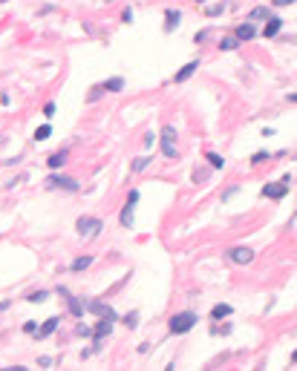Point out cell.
Returning a JSON list of instances; mask_svg holds the SVG:
<instances>
[{"label": "cell", "mask_w": 297, "mask_h": 371, "mask_svg": "<svg viewBox=\"0 0 297 371\" xmlns=\"http://www.w3.org/2000/svg\"><path fill=\"white\" fill-rule=\"evenodd\" d=\"M197 322H199L197 311H179V314H173V316H170L167 328H170V334H188Z\"/></svg>", "instance_id": "cell-1"}, {"label": "cell", "mask_w": 297, "mask_h": 371, "mask_svg": "<svg viewBox=\"0 0 297 371\" xmlns=\"http://www.w3.org/2000/svg\"><path fill=\"white\" fill-rule=\"evenodd\" d=\"M75 230H78V236L90 239V236H99V230H104V222L96 216H81L75 222Z\"/></svg>", "instance_id": "cell-2"}, {"label": "cell", "mask_w": 297, "mask_h": 371, "mask_svg": "<svg viewBox=\"0 0 297 371\" xmlns=\"http://www.w3.org/2000/svg\"><path fill=\"white\" fill-rule=\"evenodd\" d=\"M162 153H165L167 158H176V155H179V150H176V130H173L170 124L162 130Z\"/></svg>", "instance_id": "cell-3"}, {"label": "cell", "mask_w": 297, "mask_h": 371, "mask_svg": "<svg viewBox=\"0 0 297 371\" xmlns=\"http://www.w3.org/2000/svg\"><path fill=\"white\" fill-rule=\"evenodd\" d=\"M46 187H52V190H69V193H75V190H78V182H75V179H69V176H58V173H55V176H49V179H46Z\"/></svg>", "instance_id": "cell-4"}, {"label": "cell", "mask_w": 297, "mask_h": 371, "mask_svg": "<svg viewBox=\"0 0 297 371\" xmlns=\"http://www.w3.org/2000/svg\"><path fill=\"white\" fill-rule=\"evenodd\" d=\"M113 322H116V319H104V316L99 319V325H96V331H93V337H96V340H93V351H99V348H101V340H104V337H110Z\"/></svg>", "instance_id": "cell-5"}, {"label": "cell", "mask_w": 297, "mask_h": 371, "mask_svg": "<svg viewBox=\"0 0 297 371\" xmlns=\"http://www.w3.org/2000/svg\"><path fill=\"white\" fill-rule=\"evenodd\" d=\"M84 311H93L96 316H104V319H116V311L110 308L107 302H101V299H90V302L84 305Z\"/></svg>", "instance_id": "cell-6"}, {"label": "cell", "mask_w": 297, "mask_h": 371, "mask_svg": "<svg viewBox=\"0 0 297 371\" xmlns=\"http://www.w3.org/2000/svg\"><path fill=\"white\" fill-rule=\"evenodd\" d=\"M228 256H231V262H237V265H248L254 259V250L251 247H234V250H228Z\"/></svg>", "instance_id": "cell-7"}, {"label": "cell", "mask_w": 297, "mask_h": 371, "mask_svg": "<svg viewBox=\"0 0 297 371\" xmlns=\"http://www.w3.org/2000/svg\"><path fill=\"white\" fill-rule=\"evenodd\" d=\"M286 193H289V185H283V182H274V185H265L263 187L265 199H283Z\"/></svg>", "instance_id": "cell-8"}, {"label": "cell", "mask_w": 297, "mask_h": 371, "mask_svg": "<svg viewBox=\"0 0 297 371\" xmlns=\"http://www.w3.org/2000/svg\"><path fill=\"white\" fill-rule=\"evenodd\" d=\"M58 294L66 297V302H69V314H72V316H81V314H84V305H81V302H78V299H75L66 288H58Z\"/></svg>", "instance_id": "cell-9"}, {"label": "cell", "mask_w": 297, "mask_h": 371, "mask_svg": "<svg viewBox=\"0 0 297 371\" xmlns=\"http://www.w3.org/2000/svg\"><path fill=\"white\" fill-rule=\"evenodd\" d=\"M197 69H199V61H191V63H185V66H182V69H179V72L173 75V81H176V84H182V81H188V78H191V75H194Z\"/></svg>", "instance_id": "cell-10"}, {"label": "cell", "mask_w": 297, "mask_h": 371, "mask_svg": "<svg viewBox=\"0 0 297 371\" xmlns=\"http://www.w3.org/2000/svg\"><path fill=\"white\" fill-rule=\"evenodd\" d=\"M280 29H283V20L271 15V18L265 20V26H263V37H274V35H277Z\"/></svg>", "instance_id": "cell-11"}, {"label": "cell", "mask_w": 297, "mask_h": 371, "mask_svg": "<svg viewBox=\"0 0 297 371\" xmlns=\"http://www.w3.org/2000/svg\"><path fill=\"white\" fill-rule=\"evenodd\" d=\"M58 325H61V316H49V319H46V322L38 328V337H40V340H43V337H49V334H52Z\"/></svg>", "instance_id": "cell-12"}, {"label": "cell", "mask_w": 297, "mask_h": 371, "mask_svg": "<svg viewBox=\"0 0 297 371\" xmlns=\"http://www.w3.org/2000/svg\"><path fill=\"white\" fill-rule=\"evenodd\" d=\"M133 207H136V202L127 199V204L121 207V213H119V222L124 224V227H133Z\"/></svg>", "instance_id": "cell-13"}, {"label": "cell", "mask_w": 297, "mask_h": 371, "mask_svg": "<svg viewBox=\"0 0 297 371\" xmlns=\"http://www.w3.org/2000/svg\"><path fill=\"white\" fill-rule=\"evenodd\" d=\"M179 20H182V15H179L176 9H167L165 12V32H173L179 26Z\"/></svg>", "instance_id": "cell-14"}, {"label": "cell", "mask_w": 297, "mask_h": 371, "mask_svg": "<svg viewBox=\"0 0 297 371\" xmlns=\"http://www.w3.org/2000/svg\"><path fill=\"white\" fill-rule=\"evenodd\" d=\"M254 35H257V29H254V23L248 20V23H242V26L237 29V35H234V37H237V40H251Z\"/></svg>", "instance_id": "cell-15"}, {"label": "cell", "mask_w": 297, "mask_h": 371, "mask_svg": "<svg viewBox=\"0 0 297 371\" xmlns=\"http://www.w3.org/2000/svg\"><path fill=\"white\" fill-rule=\"evenodd\" d=\"M268 18H271V9L268 6H254L248 12V20H268Z\"/></svg>", "instance_id": "cell-16"}, {"label": "cell", "mask_w": 297, "mask_h": 371, "mask_svg": "<svg viewBox=\"0 0 297 371\" xmlns=\"http://www.w3.org/2000/svg\"><path fill=\"white\" fill-rule=\"evenodd\" d=\"M46 164L52 167V170H58V167H64L66 164V150H58V153H52L49 158H46Z\"/></svg>", "instance_id": "cell-17"}, {"label": "cell", "mask_w": 297, "mask_h": 371, "mask_svg": "<svg viewBox=\"0 0 297 371\" xmlns=\"http://www.w3.org/2000/svg\"><path fill=\"white\" fill-rule=\"evenodd\" d=\"M101 87H104V93H121V90H124V78H110V81H104Z\"/></svg>", "instance_id": "cell-18"}, {"label": "cell", "mask_w": 297, "mask_h": 371, "mask_svg": "<svg viewBox=\"0 0 297 371\" xmlns=\"http://www.w3.org/2000/svg\"><path fill=\"white\" fill-rule=\"evenodd\" d=\"M231 314H234L231 305H214V308H211V316H214V319H225V316H231Z\"/></svg>", "instance_id": "cell-19"}, {"label": "cell", "mask_w": 297, "mask_h": 371, "mask_svg": "<svg viewBox=\"0 0 297 371\" xmlns=\"http://www.w3.org/2000/svg\"><path fill=\"white\" fill-rule=\"evenodd\" d=\"M93 265V256H78L72 265H69V271H84V268H90Z\"/></svg>", "instance_id": "cell-20"}, {"label": "cell", "mask_w": 297, "mask_h": 371, "mask_svg": "<svg viewBox=\"0 0 297 371\" xmlns=\"http://www.w3.org/2000/svg\"><path fill=\"white\" fill-rule=\"evenodd\" d=\"M49 135H52V127H49V124H43V127L35 130V141H46Z\"/></svg>", "instance_id": "cell-21"}, {"label": "cell", "mask_w": 297, "mask_h": 371, "mask_svg": "<svg viewBox=\"0 0 297 371\" xmlns=\"http://www.w3.org/2000/svg\"><path fill=\"white\" fill-rule=\"evenodd\" d=\"M208 164H211L214 170H222V167H225V158L217 155V153H208Z\"/></svg>", "instance_id": "cell-22"}, {"label": "cell", "mask_w": 297, "mask_h": 371, "mask_svg": "<svg viewBox=\"0 0 297 371\" xmlns=\"http://www.w3.org/2000/svg\"><path fill=\"white\" fill-rule=\"evenodd\" d=\"M237 46H239L237 37H222V40H219V49H225V52H231V49H237Z\"/></svg>", "instance_id": "cell-23"}, {"label": "cell", "mask_w": 297, "mask_h": 371, "mask_svg": "<svg viewBox=\"0 0 297 371\" xmlns=\"http://www.w3.org/2000/svg\"><path fill=\"white\" fill-rule=\"evenodd\" d=\"M222 12H225V3H214V6H208V9H205V15H208V18H217V15H222Z\"/></svg>", "instance_id": "cell-24"}, {"label": "cell", "mask_w": 297, "mask_h": 371, "mask_svg": "<svg viewBox=\"0 0 297 371\" xmlns=\"http://www.w3.org/2000/svg\"><path fill=\"white\" fill-rule=\"evenodd\" d=\"M124 325H127V328H136V325H139V311H130V314H127V316H124Z\"/></svg>", "instance_id": "cell-25"}, {"label": "cell", "mask_w": 297, "mask_h": 371, "mask_svg": "<svg viewBox=\"0 0 297 371\" xmlns=\"http://www.w3.org/2000/svg\"><path fill=\"white\" fill-rule=\"evenodd\" d=\"M46 297H49L46 291H35V294H29V297H26V302H46Z\"/></svg>", "instance_id": "cell-26"}, {"label": "cell", "mask_w": 297, "mask_h": 371, "mask_svg": "<svg viewBox=\"0 0 297 371\" xmlns=\"http://www.w3.org/2000/svg\"><path fill=\"white\" fill-rule=\"evenodd\" d=\"M268 158H271V153H268V150H260V153L251 155V164H263V161H268Z\"/></svg>", "instance_id": "cell-27"}, {"label": "cell", "mask_w": 297, "mask_h": 371, "mask_svg": "<svg viewBox=\"0 0 297 371\" xmlns=\"http://www.w3.org/2000/svg\"><path fill=\"white\" fill-rule=\"evenodd\" d=\"M147 164H150V158H136V161H133V170H136V173H141Z\"/></svg>", "instance_id": "cell-28"}, {"label": "cell", "mask_w": 297, "mask_h": 371, "mask_svg": "<svg viewBox=\"0 0 297 371\" xmlns=\"http://www.w3.org/2000/svg\"><path fill=\"white\" fill-rule=\"evenodd\" d=\"M101 93H104V87H101V84H99V87H93V90H90V95H87V101H99Z\"/></svg>", "instance_id": "cell-29"}, {"label": "cell", "mask_w": 297, "mask_h": 371, "mask_svg": "<svg viewBox=\"0 0 297 371\" xmlns=\"http://www.w3.org/2000/svg\"><path fill=\"white\" fill-rule=\"evenodd\" d=\"M23 331H26V334H38V325H35V322H23Z\"/></svg>", "instance_id": "cell-30"}, {"label": "cell", "mask_w": 297, "mask_h": 371, "mask_svg": "<svg viewBox=\"0 0 297 371\" xmlns=\"http://www.w3.org/2000/svg\"><path fill=\"white\" fill-rule=\"evenodd\" d=\"M43 115L52 118V115H55V104H46V107H43Z\"/></svg>", "instance_id": "cell-31"}, {"label": "cell", "mask_w": 297, "mask_h": 371, "mask_svg": "<svg viewBox=\"0 0 297 371\" xmlns=\"http://www.w3.org/2000/svg\"><path fill=\"white\" fill-rule=\"evenodd\" d=\"M153 144H156V135H153V132H147V135H144V147H153Z\"/></svg>", "instance_id": "cell-32"}, {"label": "cell", "mask_w": 297, "mask_h": 371, "mask_svg": "<svg viewBox=\"0 0 297 371\" xmlns=\"http://www.w3.org/2000/svg\"><path fill=\"white\" fill-rule=\"evenodd\" d=\"M93 334V328H87V325H78V337H90Z\"/></svg>", "instance_id": "cell-33"}, {"label": "cell", "mask_w": 297, "mask_h": 371, "mask_svg": "<svg viewBox=\"0 0 297 371\" xmlns=\"http://www.w3.org/2000/svg\"><path fill=\"white\" fill-rule=\"evenodd\" d=\"M205 176H208V173H205V170H194V182H202V179H205Z\"/></svg>", "instance_id": "cell-34"}, {"label": "cell", "mask_w": 297, "mask_h": 371, "mask_svg": "<svg viewBox=\"0 0 297 371\" xmlns=\"http://www.w3.org/2000/svg\"><path fill=\"white\" fill-rule=\"evenodd\" d=\"M38 366H43V369H49V366H52V360H49V357H40V360H38Z\"/></svg>", "instance_id": "cell-35"}, {"label": "cell", "mask_w": 297, "mask_h": 371, "mask_svg": "<svg viewBox=\"0 0 297 371\" xmlns=\"http://www.w3.org/2000/svg\"><path fill=\"white\" fill-rule=\"evenodd\" d=\"M121 20H124V23H130V20H133V12H130V9H124V15H121Z\"/></svg>", "instance_id": "cell-36"}, {"label": "cell", "mask_w": 297, "mask_h": 371, "mask_svg": "<svg viewBox=\"0 0 297 371\" xmlns=\"http://www.w3.org/2000/svg\"><path fill=\"white\" fill-rule=\"evenodd\" d=\"M274 6H295V0H274Z\"/></svg>", "instance_id": "cell-37"}, {"label": "cell", "mask_w": 297, "mask_h": 371, "mask_svg": "<svg viewBox=\"0 0 297 371\" xmlns=\"http://www.w3.org/2000/svg\"><path fill=\"white\" fill-rule=\"evenodd\" d=\"M0 3H9V0H0Z\"/></svg>", "instance_id": "cell-38"}, {"label": "cell", "mask_w": 297, "mask_h": 371, "mask_svg": "<svg viewBox=\"0 0 297 371\" xmlns=\"http://www.w3.org/2000/svg\"><path fill=\"white\" fill-rule=\"evenodd\" d=\"M197 3H205V0H197Z\"/></svg>", "instance_id": "cell-39"}]
</instances>
